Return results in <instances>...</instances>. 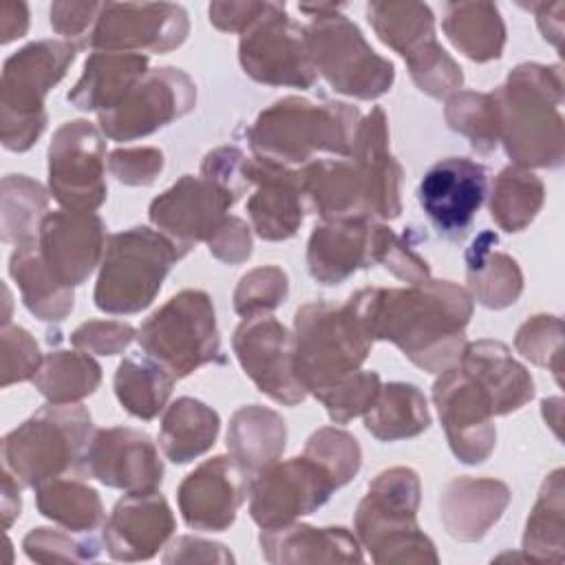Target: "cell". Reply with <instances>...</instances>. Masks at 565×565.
I'll return each instance as SVG.
<instances>
[{"mask_svg":"<svg viewBox=\"0 0 565 565\" xmlns=\"http://www.w3.org/2000/svg\"><path fill=\"white\" fill-rule=\"evenodd\" d=\"M347 302L373 342L388 340L422 371L441 373L461 358L475 300L450 280L428 278L399 289H360Z\"/></svg>","mask_w":565,"mask_h":565,"instance_id":"cell-1","label":"cell"},{"mask_svg":"<svg viewBox=\"0 0 565 565\" xmlns=\"http://www.w3.org/2000/svg\"><path fill=\"white\" fill-rule=\"evenodd\" d=\"M499 143L516 168H558L565 159L561 64L525 62L492 90Z\"/></svg>","mask_w":565,"mask_h":565,"instance_id":"cell-2","label":"cell"},{"mask_svg":"<svg viewBox=\"0 0 565 565\" xmlns=\"http://www.w3.org/2000/svg\"><path fill=\"white\" fill-rule=\"evenodd\" d=\"M360 119V110L351 104L291 95L258 113L247 141L254 157L302 168L318 152L349 157Z\"/></svg>","mask_w":565,"mask_h":565,"instance_id":"cell-3","label":"cell"},{"mask_svg":"<svg viewBox=\"0 0 565 565\" xmlns=\"http://www.w3.org/2000/svg\"><path fill=\"white\" fill-rule=\"evenodd\" d=\"M419 497L422 486L413 468L382 470L369 483L353 527L375 563H439L435 543L417 525Z\"/></svg>","mask_w":565,"mask_h":565,"instance_id":"cell-4","label":"cell"},{"mask_svg":"<svg viewBox=\"0 0 565 565\" xmlns=\"http://www.w3.org/2000/svg\"><path fill=\"white\" fill-rule=\"evenodd\" d=\"M95 435L88 408L77 404H46L2 439L4 468L22 488L40 486L82 468Z\"/></svg>","mask_w":565,"mask_h":565,"instance_id":"cell-5","label":"cell"},{"mask_svg":"<svg viewBox=\"0 0 565 565\" xmlns=\"http://www.w3.org/2000/svg\"><path fill=\"white\" fill-rule=\"evenodd\" d=\"M344 4H300L311 15L305 26L307 49L316 75L340 95L355 99H377L386 95L395 82V66L382 57L364 40L355 22L342 13Z\"/></svg>","mask_w":565,"mask_h":565,"instance_id":"cell-6","label":"cell"},{"mask_svg":"<svg viewBox=\"0 0 565 565\" xmlns=\"http://www.w3.org/2000/svg\"><path fill=\"white\" fill-rule=\"evenodd\" d=\"M77 55L68 40H38L2 64L0 75V139L7 150H29L46 128L44 99L66 75Z\"/></svg>","mask_w":565,"mask_h":565,"instance_id":"cell-7","label":"cell"},{"mask_svg":"<svg viewBox=\"0 0 565 565\" xmlns=\"http://www.w3.org/2000/svg\"><path fill=\"white\" fill-rule=\"evenodd\" d=\"M371 347L349 302H307L294 316V373L311 395L360 371Z\"/></svg>","mask_w":565,"mask_h":565,"instance_id":"cell-8","label":"cell"},{"mask_svg":"<svg viewBox=\"0 0 565 565\" xmlns=\"http://www.w3.org/2000/svg\"><path fill=\"white\" fill-rule=\"evenodd\" d=\"M179 258L177 245L159 230L130 227L108 236L93 291L95 307L113 316L143 311Z\"/></svg>","mask_w":565,"mask_h":565,"instance_id":"cell-9","label":"cell"},{"mask_svg":"<svg viewBox=\"0 0 565 565\" xmlns=\"http://www.w3.org/2000/svg\"><path fill=\"white\" fill-rule=\"evenodd\" d=\"M137 342L177 380L216 362L221 335L212 298L201 289L174 294L137 329Z\"/></svg>","mask_w":565,"mask_h":565,"instance_id":"cell-10","label":"cell"},{"mask_svg":"<svg viewBox=\"0 0 565 565\" xmlns=\"http://www.w3.org/2000/svg\"><path fill=\"white\" fill-rule=\"evenodd\" d=\"M238 62L258 84L311 88L316 82L305 26L278 2H267L260 18L241 33Z\"/></svg>","mask_w":565,"mask_h":565,"instance_id":"cell-11","label":"cell"},{"mask_svg":"<svg viewBox=\"0 0 565 565\" xmlns=\"http://www.w3.org/2000/svg\"><path fill=\"white\" fill-rule=\"evenodd\" d=\"M49 194L73 212H95L106 201V141L88 119L55 130L49 146Z\"/></svg>","mask_w":565,"mask_h":565,"instance_id":"cell-12","label":"cell"},{"mask_svg":"<svg viewBox=\"0 0 565 565\" xmlns=\"http://www.w3.org/2000/svg\"><path fill=\"white\" fill-rule=\"evenodd\" d=\"M333 490V477L311 457L278 459L252 477L249 516L260 530L280 527L322 508Z\"/></svg>","mask_w":565,"mask_h":565,"instance_id":"cell-13","label":"cell"},{"mask_svg":"<svg viewBox=\"0 0 565 565\" xmlns=\"http://www.w3.org/2000/svg\"><path fill=\"white\" fill-rule=\"evenodd\" d=\"M190 33L181 4L172 2H104L86 44L93 51L168 53Z\"/></svg>","mask_w":565,"mask_h":565,"instance_id":"cell-14","label":"cell"},{"mask_svg":"<svg viewBox=\"0 0 565 565\" xmlns=\"http://www.w3.org/2000/svg\"><path fill=\"white\" fill-rule=\"evenodd\" d=\"M196 104V84L174 66L152 68L110 113L97 115L99 130L113 141L148 137L188 115Z\"/></svg>","mask_w":565,"mask_h":565,"instance_id":"cell-15","label":"cell"},{"mask_svg":"<svg viewBox=\"0 0 565 565\" xmlns=\"http://www.w3.org/2000/svg\"><path fill=\"white\" fill-rule=\"evenodd\" d=\"M433 402L455 457L463 463L486 461L494 450L497 428L492 402L481 384L455 364L433 384Z\"/></svg>","mask_w":565,"mask_h":565,"instance_id":"cell-16","label":"cell"},{"mask_svg":"<svg viewBox=\"0 0 565 565\" xmlns=\"http://www.w3.org/2000/svg\"><path fill=\"white\" fill-rule=\"evenodd\" d=\"M232 347L245 375L278 404L296 406L309 395L294 373V333L276 318H243Z\"/></svg>","mask_w":565,"mask_h":565,"instance_id":"cell-17","label":"cell"},{"mask_svg":"<svg viewBox=\"0 0 565 565\" xmlns=\"http://www.w3.org/2000/svg\"><path fill=\"white\" fill-rule=\"evenodd\" d=\"M395 232L366 216L322 221L307 243V267L320 285H340L360 269L382 263Z\"/></svg>","mask_w":565,"mask_h":565,"instance_id":"cell-18","label":"cell"},{"mask_svg":"<svg viewBox=\"0 0 565 565\" xmlns=\"http://www.w3.org/2000/svg\"><path fill=\"white\" fill-rule=\"evenodd\" d=\"M236 201V196L210 179L183 174L152 199L148 216L150 223L177 245L179 254L185 256L196 243H207L214 236Z\"/></svg>","mask_w":565,"mask_h":565,"instance_id":"cell-19","label":"cell"},{"mask_svg":"<svg viewBox=\"0 0 565 565\" xmlns=\"http://www.w3.org/2000/svg\"><path fill=\"white\" fill-rule=\"evenodd\" d=\"M488 190L486 168L466 157L433 163L419 181L417 199L433 227L446 238H461Z\"/></svg>","mask_w":565,"mask_h":565,"instance_id":"cell-20","label":"cell"},{"mask_svg":"<svg viewBox=\"0 0 565 565\" xmlns=\"http://www.w3.org/2000/svg\"><path fill=\"white\" fill-rule=\"evenodd\" d=\"M82 470L124 492L157 490L163 481V461L154 441L130 426L95 430Z\"/></svg>","mask_w":565,"mask_h":565,"instance_id":"cell-21","label":"cell"},{"mask_svg":"<svg viewBox=\"0 0 565 565\" xmlns=\"http://www.w3.org/2000/svg\"><path fill=\"white\" fill-rule=\"evenodd\" d=\"M252 477L234 457H212L194 468L177 490L179 512L199 532L227 530L249 494Z\"/></svg>","mask_w":565,"mask_h":565,"instance_id":"cell-22","label":"cell"},{"mask_svg":"<svg viewBox=\"0 0 565 565\" xmlns=\"http://www.w3.org/2000/svg\"><path fill=\"white\" fill-rule=\"evenodd\" d=\"M106 243V225L95 212H49L38 234L44 265L66 287L88 280L97 265H102Z\"/></svg>","mask_w":565,"mask_h":565,"instance_id":"cell-23","label":"cell"},{"mask_svg":"<svg viewBox=\"0 0 565 565\" xmlns=\"http://www.w3.org/2000/svg\"><path fill=\"white\" fill-rule=\"evenodd\" d=\"M174 514L157 490L126 492L104 523V545L113 561H148L174 534Z\"/></svg>","mask_w":565,"mask_h":565,"instance_id":"cell-24","label":"cell"},{"mask_svg":"<svg viewBox=\"0 0 565 565\" xmlns=\"http://www.w3.org/2000/svg\"><path fill=\"white\" fill-rule=\"evenodd\" d=\"M349 159L362 181L366 214L375 221L397 218L402 212V166L391 154L388 121L380 106L360 119Z\"/></svg>","mask_w":565,"mask_h":565,"instance_id":"cell-25","label":"cell"},{"mask_svg":"<svg viewBox=\"0 0 565 565\" xmlns=\"http://www.w3.org/2000/svg\"><path fill=\"white\" fill-rule=\"evenodd\" d=\"M249 181L254 188L247 199L252 230L265 241L296 236L307 212L300 168L249 157Z\"/></svg>","mask_w":565,"mask_h":565,"instance_id":"cell-26","label":"cell"},{"mask_svg":"<svg viewBox=\"0 0 565 565\" xmlns=\"http://www.w3.org/2000/svg\"><path fill=\"white\" fill-rule=\"evenodd\" d=\"M260 554L271 565L296 563H362V545L347 527H313L287 523L263 530L258 536Z\"/></svg>","mask_w":565,"mask_h":565,"instance_id":"cell-27","label":"cell"},{"mask_svg":"<svg viewBox=\"0 0 565 565\" xmlns=\"http://www.w3.org/2000/svg\"><path fill=\"white\" fill-rule=\"evenodd\" d=\"M510 499V488L499 479L459 477L441 490L439 519L448 536L475 543L501 519Z\"/></svg>","mask_w":565,"mask_h":565,"instance_id":"cell-28","label":"cell"},{"mask_svg":"<svg viewBox=\"0 0 565 565\" xmlns=\"http://www.w3.org/2000/svg\"><path fill=\"white\" fill-rule=\"evenodd\" d=\"M488 393L494 415L519 411L534 397V380L499 340L466 342L457 362Z\"/></svg>","mask_w":565,"mask_h":565,"instance_id":"cell-29","label":"cell"},{"mask_svg":"<svg viewBox=\"0 0 565 565\" xmlns=\"http://www.w3.org/2000/svg\"><path fill=\"white\" fill-rule=\"evenodd\" d=\"M148 57L141 53L93 51L84 62V71L68 93V102L77 110L110 113L148 73Z\"/></svg>","mask_w":565,"mask_h":565,"instance_id":"cell-30","label":"cell"},{"mask_svg":"<svg viewBox=\"0 0 565 565\" xmlns=\"http://www.w3.org/2000/svg\"><path fill=\"white\" fill-rule=\"evenodd\" d=\"M307 210L322 221L366 216L364 190L360 174L349 157L313 159L300 168Z\"/></svg>","mask_w":565,"mask_h":565,"instance_id":"cell-31","label":"cell"},{"mask_svg":"<svg viewBox=\"0 0 565 565\" xmlns=\"http://www.w3.org/2000/svg\"><path fill=\"white\" fill-rule=\"evenodd\" d=\"M497 234L486 230L477 234L466 249V280L472 300L488 309H505L514 305L523 291V274L519 263L494 249Z\"/></svg>","mask_w":565,"mask_h":565,"instance_id":"cell-32","label":"cell"},{"mask_svg":"<svg viewBox=\"0 0 565 565\" xmlns=\"http://www.w3.org/2000/svg\"><path fill=\"white\" fill-rule=\"evenodd\" d=\"M225 444L230 457L254 477L282 457L287 444L285 419L260 404L241 406L230 419Z\"/></svg>","mask_w":565,"mask_h":565,"instance_id":"cell-33","label":"cell"},{"mask_svg":"<svg viewBox=\"0 0 565 565\" xmlns=\"http://www.w3.org/2000/svg\"><path fill=\"white\" fill-rule=\"evenodd\" d=\"M221 430L218 413L201 399L179 397L166 406L159 448L172 463H188L207 452Z\"/></svg>","mask_w":565,"mask_h":565,"instance_id":"cell-34","label":"cell"},{"mask_svg":"<svg viewBox=\"0 0 565 565\" xmlns=\"http://www.w3.org/2000/svg\"><path fill=\"white\" fill-rule=\"evenodd\" d=\"M9 276L15 280L24 307L44 322L64 320L75 305L73 287L62 285L44 265L38 241L20 245L9 258Z\"/></svg>","mask_w":565,"mask_h":565,"instance_id":"cell-35","label":"cell"},{"mask_svg":"<svg viewBox=\"0 0 565 565\" xmlns=\"http://www.w3.org/2000/svg\"><path fill=\"white\" fill-rule=\"evenodd\" d=\"M441 29L452 46L472 62L499 60L505 46V24L492 2H448Z\"/></svg>","mask_w":565,"mask_h":565,"instance_id":"cell-36","label":"cell"},{"mask_svg":"<svg viewBox=\"0 0 565 565\" xmlns=\"http://www.w3.org/2000/svg\"><path fill=\"white\" fill-rule=\"evenodd\" d=\"M430 426L424 393L408 382H388L364 413V428L380 441L411 439Z\"/></svg>","mask_w":565,"mask_h":565,"instance_id":"cell-37","label":"cell"},{"mask_svg":"<svg viewBox=\"0 0 565 565\" xmlns=\"http://www.w3.org/2000/svg\"><path fill=\"white\" fill-rule=\"evenodd\" d=\"M177 377L148 353L126 355L115 371V395L119 404L139 419H154L166 406Z\"/></svg>","mask_w":565,"mask_h":565,"instance_id":"cell-38","label":"cell"},{"mask_svg":"<svg viewBox=\"0 0 565 565\" xmlns=\"http://www.w3.org/2000/svg\"><path fill=\"white\" fill-rule=\"evenodd\" d=\"M366 18L377 38L404 60H411L437 40L435 15L424 2H369Z\"/></svg>","mask_w":565,"mask_h":565,"instance_id":"cell-39","label":"cell"},{"mask_svg":"<svg viewBox=\"0 0 565 565\" xmlns=\"http://www.w3.org/2000/svg\"><path fill=\"white\" fill-rule=\"evenodd\" d=\"M565 486H563V468H556L541 486V492L534 501V508L527 516L523 532V558L532 563H561L563 561V503Z\"/></svg>","mask_w":565,"mask_h":565,"instance_id":"cell-40","label":"cell"},{"mask_svg":"<svg viewBox=\"0 0 565 565\" xmlns=\"http://www.w3.org/2000/svg\"><path fill=\"white\" fill-rule=\"evenodd\" d=\"M31 382L51 404H77L99 386L102 366L90 353L57 349L42 358Z\"/></svg>","mask_w":565,"mask_h":565,"instance_id":"cell-41","label":"cell"},{"mask_svg":"<svg viewBox=\"0 0 565 565\" xmlns=\"http://www.w3.org/2000/svg\"><path fill=\"white\" fill-rule=\"evenodd\" d=\"M42 516L71 532H93L106 523L104 505L95 488L79 479H53L35 490Z\"/></svg>","mask_w":565,"mask_h":565,"instance_id":"cell-42","label":"cell"},{"mask_svg":"<svg viewBox=\"0 0 565 565\" xmlns=\"http://www.w3.org/2000/svg\"><path fill=\"white\" fill-rule=\"evenodd\" d=\"M2 243L26 245L38 241L40 225L49 214V192L26 174H7L0 185Z\"/></svg>","mask_w":565,"mask_h":565,"instance_id":"cell-43","label":"cell"},{"mask_svg":"<svg viewBox=\"0 0 565 565\" xmlns=\"http://www.w3.org/2000/svg\"><path fill=\"white\" fill-rule=\"evenodd\" d=\"M543 201V181L525 168L508 166L494 177L490 216L503 232H521L536 218Z\"/></svg>","mask_w":565,"mask_h":565,"instance_id":"cell-44","label":"cell"},{"mask_svg":"<svg viewBox=\"0 0 565 565\" xmlns=\"http://www.w3.org/2000/svg\"><path fill=\"white\" fill-rule=\"evenodd\" d=\"M444 115L448 126L463 135L479 154H490L499 146V117L492 93L457 90L446 99Z\"/></svg>","mask_w":565,"mask_h":565,"instance_id":"cell-45","label":"cell"},{"mask_svg":"<svg viewBox=\"0 0 565 565\" xmlns=\"http://www.w3.org/2000/svg\"><path fill=\"white\" fill-rule=\"evenodd\" d=\"M302 455L318 461L333 477L338 488L347 486L362 466V450L358 439L335 426H324L311 433Z\"/></svg>","mask_w":565,"mask_h":565,"instance_id":"cell-46","label":"cell"},{"mask_svg":"<svg viewBox=\"0 0 565 565\" xmlns=\"http://www.w3.org/2000/svg\"><path fill=\"white\" fill-rule=\"evenodd\" d=\"M516 351L536 366L547 369L554 380L563 382V320L539 313L525 320L514 335Z\"/></svg>","mask_w":565,"mask_h":565,"instance_id":"cell-47","label":"cell"},{"mask_svg":"<svg viewBox=\"0 0 565 565\" xmlns=\"http://www.w3.org/2000/svg\"><path fill=\"white\" fill-rule=\"evenodd\" d=\"M289 296V278L276 265L247 271L234 289V311L243 318L267 316Z\"/></svg>","mask_w":565,"mask_h":565,"instance_id":"cell-48","label":"cell"},{"mask_svg":"<svg viewBox=\"0 0 565 565\" xmlns=\"http://www.w3.org/2000/svg\"><path fill=\"white\" fill-rule=\"evenodd\" d=\"M380 388H382L380 375L375 371L360 369L347 380L333 384L331 388L320 391L313 397L327 408V415L331 417V422L347 424L353 417L364 415L373 406Z\"/></svg>","mask_w":565,"mask_h":565,"instance_id":"cell-49","label":"cell"},{"mask_svg":"<svg viewBox=\"0 0 565 565\" xmlns=\"http://www.w3.org/2000/svg\"><path fill=\"white\" fill-rule=\"evenodd\" d=\"M24 554L35 563H90L99 556V543L90 534L77 539L55 527H33L22 539Z\"/></svg>","mask_w":565,"mask_h":565,"instance_id":"cell-50","label":"cell"},{"mask_svg":"<svg viewBox=\"0 0 565 565\" xmlns=\"http://www.w3.org/2000/svg\"><path fill=\"white\" fill-rule=\"evenodd\" d=\"M406 66L415 86L435 99H448L463 84L461 66L446 53V49L437 40L411 60H406Z\"/></svg>","mask_w":565,"mask_h":565,"instance_id":"cell-51","label":"cell"},{"mask_svg":"<svg viewBox=\"0 0 565 565\" xmlns=\"http://www.w3.org/2000/svg\"><path fill=\"white\" fill-rule=\"evenodd\" d=\"M0 342H2V380L0 386L7 388L15 382H24V380H33L35 371L42 364V353L40 347L35 342V338L18 327V324H2V333H0Z\"/></svg>","mask_w":565,"mask_h":565,"instance_id":"cell-52","label":"cell"},{"mask_svg":"<svg viewBox=\"0 0 565 565\" xmlns=\"http://www.w3.org/2000/svg\"><path fill=\"white\" fill-rule=\"evenodd\" d=\"M201 177L227 190L232 196L241 199L249 188V157L236 146H221L210 150L201 163Z\"/></svg>","mask_w":565,"mask_h":565,"instance_id":"cell-53","label":"cell"},{"mask_svg":"<svg viewBox=\"0 0 565 565\" xmlns=\"http://www.w3.org/2000/svg\"><path fill=\"white\" fill-rule=\"evenodd\" d=\"M137 338L132 324L121 320H88L71 333V344L90 355H117Z\"/></svg>","mask_w":565,"mask_h":565,"instance_id":"cell-54","label":"cell"},{"mask_svg":"<svg viewBox=\"0 0 565 565\" xmlns=\"http://www.w3.org/2000/svg\"><path fill=\"white\" fill-rule=\"evenodd\" d=\"M110 174L126 185H150L163 170V152L152 146L117 148L108 154Z\"/></svg>","mask_w":565,"mask_h":565,"instance_id":"cell-55","label":"cell"},{"mask_svg":"<svg viewBox=\"0 0 565 565\" xmlns=\"http://www.w3.org/2000/svg\"><path fill=\"white\" fill-rule=\"evenodd\" d=\"M252 227L238 216H225L214 236L207 241L210 254L227 265L245 263L252 256Z\"/></svg>","mask_w":565,"mask_h":565,"instance_id":"cell-56","label":"cell"},{"mask_svg":"<svg viewBox=\"0 0 565 565\" xmlns=\"http://www.w3.org/2000/svg\"><path fill=\"white\" fill-rule=\"evenodd\" d=\"M104 2H53L51 4V26L55 33L71 38H82L90 33Z\"/></svg>","mask_w":565,"mask_h":565,"instance_id":"cell-57","label":"cell"},{"mask_svg":"<svg viewBox=\"0 0 565 565\" xmlns=\"http://www.w3.org/2000/svg\"><path fill=\"white\" fill-rule=\"evenodd\" d=\"M382 265L397 276L399 280L408 282V285H419L426 282L430 278V267L428 263L411 247V243L402 236H393L384 256H382Z\"/></svg>","mask_w":565,"mask_h":565,"instance_id":"cell-58","label":"cell"},{"mask_svg":"<svg viewBox=\"0 0 565 565\" xmlns=\"http://www.w3.org/2000/svg\"><path fill=\"white\" fill-rule=\"evenodd\" d=\"M163 563H234V554L214 541L196 536H177L161 556Z\"/></svg>","mask_w":565,"mask_h":565,"instance_id":"cell-59","label":"cell"},{"mask_svg":"<svg viewBox=\"0 0 565 565\" xmlns=\"http://www.w3.org/2000/svg\"><path fill=\"white\" fill-rule=\"evenodd\" d=\"M267 2H212L207 7L210 22L225 33H243L247 31L265 11Z\"/></svg>","mask_w":565,"mask_h":565,"instance_id":"cell-60","label":"cell"},{"mask_svg":"<svg viewBox=\"0 0 565 565\" xmlns=\"http://www.w3.org/2000/svg\"><path fill=\"white\" fill-rule=\"evenodd\" d=\"M536 15V24L547 42H552L556 49H561L563 42V2H530L525 4Z\"/></svg>","mask_w":565,"mask_h":565,"instance_id":"cell-61","label":"cell"},{"mask_svg":"<svg viewBox=\"0 0 565 565\" xmlns=\"http://www.w3.org/2000/svg\"><path fill=\"white\" fill-rule=\"evenodd\" d=\"M29 29V7L24 2L4 0L0 9V42L9 44L22 38Z\"/></svg>","mask_w":565,"mask_h":565,"instance_id":"cell-62","label":"cell"},{"mask_svg":"<svg viewBox=\"0 0 565 565\" xmlns=\"http://www.w3.org/2000/svg\"><path fill=\"white\" fill-rule=\"evenodd\" d=\"M22 499H20V483L15 477L4 468L2 470V525L9 530L13 521L20 516Z\"/></svg>","mask_w":565,"mask_h":565,"instance_id":"cell-63","label":"cell"}]
</instances>
